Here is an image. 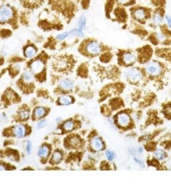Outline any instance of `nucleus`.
<instances>
[{
	"mask_svg": "<svg viewBox=\"0 0 171 193\" xmlns=\"http://www.w3.org/2000/svg\"><path fill=\"white\" fill-rule=\"evenodd\" d=\"M125 75L133 81H138L141 78V73L137 69L134 68L128 69L125 71Z\"/></svg>",
	"mask_w": 171,
	"mask_h": 193,
	"instance_id": "5",
	"label": "nucleus"
},
{
	"mask_svg": "<svg viewBox=\"0 0 171 193\" xmlns=\"http://www.w3.org/2000/svg\"><path fill=\"white\" fill-rule=\"evenodd\" d=\"M46 111L43 108H38L34 111V116L37 119H41L45 115Z\"/></svg>",
	"mask_w": 171,
	"mask_h": 193,
	"instance_id": "16",
	"label": "nucleus"
},
{
	"mask_svg": "<svg viewBox=\"0 0 171 193\" xmlns=\"http://www.w3.org/2000/svg\"><path fill=\"white\" fill-rule=\"evenodd\" d=\"M133 1V0H117V2L120 5H122L130 4Z\"/></svg>",
	"mask_w": 171,
	"mask_h": 193,
	"instance_id": "26",
	"label": "nucleus"
},
{
	"mask_svg": "<svg viewBox=\"0 0 171 193\" xmlns=\"http://www.w3.org/2000/svg\"><path fill=\"white\" fill-rule=\"evenodd\" d=\"M14 17V10L9 6L0 7V23L8 22Z\"/></svg>",
	"mask_w": 171,
	"mask_h": 193,
	"instance_id": "2",
	"label": "nucleus"
},
{
	"mask_svg": "<svg viewBox=\"0 0 171 193\" xmlns=\"http://www.w3.org/2000/svg\"><path fill=\"white\" fill-rule=\"evenodd\" d=\"M106 156L109 160H113V159L115 158V155L111 151H108L106 152Z\"/></svg>",
	"mask_w": 171,
	"mask_h": 193,
	"instance_id": "28",
	"label": "nucleus"
},
{
	"mask_svg": "<svg viewBox=\"0 0 171 193\" xmlns=\"http://www.w3.org/2000/svg\"><path fill=\"white\" fill-rule=\"evenodd\" d=\"M45 125H46V121L44 120H41L38 123V127L42 128V127H43Z\"/></svg>",
	"mask_w": 171,
	"mask_h": 193,
	"instance_id": "31",
	"label": "nucleus"
},
{
	"mask_svg": "<svg viewBox=\"0 0 171 193\" xmlns=\"http://www.w3.org/2000/svg\"><path fill=\"white\" fill-rule=\"evenodd\" d=\"M155 38L158 42H164L166 41L167 38L165 34L163 33H157L155 35Z\"/></svg>",
	"mask_w": 171,
	"mask_h": 193,
	"instance_id": "23",
	"label": "nucleus"
},
{
	"mask_svg": "<svg viewBox=\"0 0 171 193\" xmlns=\"http://www.w3.org/2000/svg\"><path fill=\"white\" fill-rule=\"evenodd\" d=\"M68 63L65 59L61 58L56 61L55 66L57 67V68H59L61 70H64V69H65L66 68H67L66 66H68Z\"/></svg>",
	"mask_w": 171,
	"mask_h": 193,
	"instance_id": "14",
	"label": "nucleus"
},
{
	"mask_svg": "<svg viewBox=\"0 0 171 193\" xmlns=\"http://www.w3.org/2000/svg\"><path fill=\"white\" fill-rule=\"evenodd\" d=\"M20 115H21V118L24 119H28V117H29V113H28V111H25V110L21 111Z\"/></svg>",
	"mask_w": 171,
	"mask_h": 193,
	"instance_id": "27",
	"label": "nucleus"
},
{
	"mask_svg": "<svg viewBox=\"0 0 171 193\" xmlns=\"http://www.w3.org/2000/svg\"><path fill=\"white\" fill-rule=\"evenodd\" d=\"M23 79L25 81L28 82H30L33 80L34 75H33V74H32V71H26L23 74Z\"/></svg>",
	"mask_w": 171,
	"mask_h": 193,
	"instance_id": "19",
	"label": "nucleus"
},
{
	"mask_svg": "<svg viewBox=\"0 0 171 193\" xmlns=\"http://www.w3.org/2000/svg\"><path fill=\"white\" fill-rule=\"evenodd\" d=\"M61 159H62V154L59 151H56L54 153L52 160L54 163H58L60 162Z\"/></svg>",
	"mask_w": 171,
	"mask_h": 193,
	"instance_id": "20",
	"label": "nucleus"
},
{
	"mask_svg": "<svg viewBox=\"0 0 171 193\" xmlns=\"http://www.w3.org/2000/svg\"><path fill=\"white\" fill-rule=\"evenodd\" d=\"M153 23L155 26H160L163 22V14L160 12H155L152 18Z\"/></svg>",
	"mask_w": 171,
	"mask_h": 193,
	"instance_id": "11",
	"label": "nucleus"
},
{
	"mask_svg": "<svg viewBox=\"0 0 171 193\" xmlns=\"http://www.w3.org/2000/svg\"><path fill=\"white\" fill-rule=\"evenodd\" d=\"M59 103L62 105H69L72 103V98L67 95H63L59 98Z\"/></svg>",
	"mask_w": 171,
	"mask_h": 193,
	"instance_id": "17",
	"label": "nucleus"
},
{
	"mask_svg": "<svg viewBox=\"0 0 171 193\" xmlns=\"http://www.w3.org/2000/svg\"><path fill=\"white\" fill-rule=\"evenodd\" d=\"M90 144H91V146L92 149L96 151H101L104 147V144H103L102 141L101 140V139L97 137L93 138L91 139Z\"/></svg>",
	"mask_w": 171,
	"mask_h": 193,
	"instance_id": "7",
	"label": "nucleus"
},
{
	"mask_svg": "<svg viewBox=\"0 0 171 193\" xmlns=\"http://www.w3.org/2000/svg\"><path fill=\"white\" fill-rule=\"evenodd\" d=\"M122 59L124 64L129 65V64H131L135 61L136 57L132 52H125L122 55Z\"/></svg>",
	"mask_w": 171,
	"mask_h": 193,
	"instance_id": "9",
	"label": "nucleus"
},
{
	"mask_svg": "<svg viewBox=\"0 0 171 193\" xmlns=\"http://www.w3.org/2000/svg\"><path fill=\"white\" fill-rule=\"evenodd\" d=\"M26 128L23 125H17L14 127V134L16 137L21 138L25 135Z\"/></svg>",
	"mask_w": 171,
	"mask_h": 193,
	"instance_id": "10",
	"label": "nucleus"
},
{
	"mask_svg": "<svg viewBox=\"0 0 171 193\" xmlns=\"http://www.w3.org/2000/svg\"><path fill=\"white\" fill-rule=\"evenodd\" d=\"M6 168H5V167L4 166L2 165V164H0V170H4Z\"/></svg>",
	"mask_w": 171,
	"mask_h": 193,
	"instance_id": "32",
	"label": "nucleus"
},
{
	"mask_svg": "<svg viewBox=\"0 0 171 193\" xmlns=\"http://www.w3.org/2000/svg\"><path fill=\"white\" fill-rule=\"evenodd\" d=\"M165 20L167 23L168 26L171 28V16L169 15H165Z\"/></svg>",
	"mask_w": 171,
	"mask_h": 193,
	"instance_id": "29",
	"label": "nucleus"
},
{
	"mask_svg": "<svg viewBox=\"0 0 171 193\" xmlns=\"http://www.w3.org/2000/svg\"><path fill=\"white\" fill-rule=\"evenodd\" d=\"M133 18L138 21H144L148 18V12L145 9L142 8H137L133 11Z\"/></svg>",
	"mask_w": 171,
	"mask_h": 193,
	"instance_id": "4",
	"label": "nucleus"
},
{
	"mask_svg": "<svg viewBox=\"0 0 171 193\" xmlns=\"http://www.w3.org/2000/svg\"><path fill=\"white\" fill-rule=\"evenodd\" d=\"M36 54V50L33 46H28L26 48L25 51V55L28 58H33Z\"/></svg>",
	"mask_w": 171,
	"mask_h": 193,
	"instance_id": "13",
	"label": "nucleus"
},
{
	"mask_svg": "<svg viewBox=\"0 0 171 193\" xmlns=\"http://www.w3.org/2000/svg\"><path fill=\"white\" fill-rule=\"evenodd\" d=\"M161 70L160 63L156 61H151L147 64L146 70L147 73L151 75H158L161 72Z\"/></svg>",
	"mask_w": 171,
	"mask_h": 193,
	"instance_id": "3",
	"label": "nucleus"
},
{
	"mask_svg": "<svg viewBox=\"0 0 171 193\" xmlns=\"http://www.w3.org/2000/svg\"><path fill=\"white\" fill-rule=\"evenodd\" d=\"M31 149H32V146L30 142H28L27 144H26V151L28 153H30L31 152Z\"/></svg>",
	"mask_w": 171,
	"mask_h": 193,
	"instance_id": "30",
	"label": "nucleus"
},
{
	"mask_svg": "<svg viewBox=\"0 0 171 193\" xmlns=\"http://www.w3.org/2000/svg\"><path fill=\"white\" fill-rule=\"evenodd\" d=\"M74 127V124L72 121H67L63 125V127L66 131H71L72 130Z\"/></svg>",
	"mask_w": 171,
	"mask_h": 193,
	"instance_id": "22",
	"label": "nucleus"
},
{
	"mask_svg": "<svg viewBox=\"0 0 171 193\" xmlns=\"http://www.w3.org/2000/svg\"><path fill=\"white\" fill-rule=\"evenodd\" d=\"M70 36V32H64L61 34H59L58 35V39H59V40H62V39H65V38H66L67 37Z\"/></svg>",
	"mask_w": 171,
	"mask_h": 193,
	"instance_id": "25",
	"label": "nucleus"
},
{
	"mask_svg": "<svg viewBox=\"0 0 171 193\" xmlns=\"http://www.w3.org/2000/svg\"><path fill=\"white\" fill-rule=\"evenodd\" d=\"M155 156L159 160H163L165 158V153L161 150H157L155 153Z\"/></svg>",
	"mask_w": 171,
	"mask_h": 193,
	"instance_id": "24",
	"label": "nucleus"
},
{
	"mask_svg": "<svg viewBox=\"0 0 171 193\" xmlns=\"http://www.w3.org/2000/svg\"><path fill=\"white\" fill-rule=\"evenodd\" d=\"M44 67H45L44 62L41 60H36L34 61L30 65V68L32 72L35 74L41 73V71L43 70Z\"/></svg>",
	"mask_w": 171,
	"mask_h": 193,
	"instance_id": "6",
	"label": "nucleus"
},
{
	"mask_svg": "<svg viewBox=\"0 0 171 193\" xmlns=\"http://www.w3.org/2000/svg\"><path fill=\"white\" fill-rule=\"evenodd\" d=\"M85 51L91 55H97L101 53L102 46L97 41H89L85 45Z\"/></svg>",
	"mask_w": 171,
	"mask_h": 193,
	"instance_id": "1",
	"label": "nucleus"
},
{
	"mask_svg": "<svg viewBox=\"0 0 171 193\" xmlns=\"http://www.w3.org/2000/svg\"><path fill=\"white\" fill-rule=\"evenodd\" d=\"M118 123L120 126L126 127L130 123V118L126 113H121L118 116Z\"/></svg>",
	"mask_w": 171,
	"mask_h": 193,
	"instance_id": "8",
	"label": "nucleus"
},
{
	"mask_svg": "<svg viewBox=\"0 0 171 193\" xmlns=\"http://www.w3.org/2000/svg\"><path fill=\"white\" fill-rule=\"evenodd\" d=\"M60 87L65 90H70L73 88V82L69 79H63L59 82Z\"/></svg>",
	"mask_w": 171,
	"mask_h": 193,
	"instance_id": "12",
	"label": "nucleus"
},
{
	"mask_svg": "<svg viewBox=\"0 0 171 193\" xmlns=\"http://www.w3.org/2000/svg\"><path fill=\"white\" fill-rule=\"evenodd\" d=\"M79 28L81 30H83L85 26H86V18L84 16H82L80 18L79 20Z\"/></svg>",
	"mask_w": 171,
	"mask_h": 193,
	"instance_id": "21",
	"label": "nucleus"
},
{
	"mask_svg": "<svg viewBox=\"0 0 171 193\" xmlns=\"http://www.w3.org/2000/svg\"><path fill=\"white\" fill-rule=\"evenodd\" d=\"M41 0H23L24 5L28 6H35L41 3Z\"/></svg>",
	"mask_w": 171,
	"mask_h": 193,
	"instance_id": "18",
	"label": "nucleus"
},
{
	"mask_svg": "<svg viewBox=\"0 0 171 193\" xmlns=\"http://www.w3.org/2000/svg\"><path fill=\"white\" fill-rule=\"evenodd\" d=\"M49 154V148L46 146H42L38 151V155L39 156L41 157V158H46V157L48 156Z\"/></svg>",
	"mask_w": 171,
	"mask_h": 193,
	"instance_id": "15",
	"label": "nucleus"
}]
</instances>
